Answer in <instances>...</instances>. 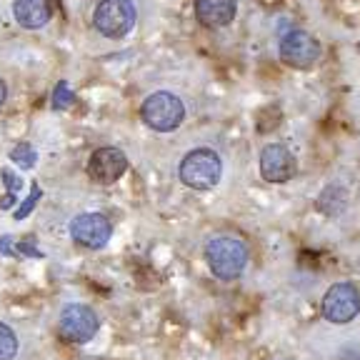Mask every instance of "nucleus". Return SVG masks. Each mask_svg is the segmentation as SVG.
<instances>
[{"label": "nucleus", "mask_w": 360, "mask_h": 360, "mask_svg": "<svg viewBox=\"0 0 360 360\" xmlns=\"http://www.w3.org/2000/svg\"><path fill=\"white\" fill-rule=\"evenodd\" d=\"M358 51H360V45H358Z\"/></svg>", "instance_id": "412c9836"}, {"label": "nucleus", "mask_w": 360, "mask_h": 360, "mask_svg": "<svg viewBox=\"0 0 360 360\" xmlns=\"http://www.w3.org/2000/svg\"><path fill=\"white\" fill-rule=\"evenodd\" d=\"M205 263L220 281H236L245 273L248 245L236 236H215L205 245Z\"/></svg>", "instance_id": "f257e3e1"}, {"label": "nucleus", "mask_w": 360, "mask_h": 360, "mask_svg": "<svg viewBox=\"0 0 360 360\" xmlns=\"http://www.w3.org/2000/svg\"><path fill=\"white\" fill-rule=\"evenodd\" d=\"M18 355V335L11 326L0 323V360H13Z\"/></svg>", "instance_id": "4468645a"}, {"label": "nucleus", "mask_w": 360, "mask_h": 360, "mask_svg": "<svg viewBox=\"0 0 360 360\" xmlns=\"http://www.w3.org/2000/svg\"><path fill=\"white\" fill-rule=\"evenodd\" d=\"M43 198V191H40V186H33L30 188V193H28V198L20 202L15 208V220H22V218H28L30 213L35 210V205H38V200Z\"/></svg>", "instance_id": "f3484780"}, {"label": "nucleus", "mask_w": 360, "mask_h": 360, "mask_svg": "<svg viewBox=\"0 0 360 360\" xmlns=\"http://www.w3.org/2000/svg\"><path fill=\"white\" fill-rule=\"evenodd\" d=\"M278 56L288 68L295 70H308L321 60L323 48L321 43L305 30H288L278 43Z\"/></svg>", "instance_id": "0eeeda50"}, {"label": "nucleus", "mask_w": 360, "mask_h": 360, "mask_svg": "<svg viewBox=\"0 0 360 360\" xmlns=\"http://www.w3.org/2000/svg\"><path fill=\"white\" fill-rule=\"evenodd\" d=\"M0 178H3V186H6V195L0 198V208L8 210L15 205L18 200V193H20V186H22V180L18 178L15 173H13L11 168H3L0 170Z\"/></svg>", "instance_id": "ddd939ff"}, {"label": "nucleus", "mask_w": 360, "mask_h": 360, "mask_svg": "<svg viewBox=\"0 0 360 360\" xmlns=\"http://www.w3.org/2000/svg\"><path fill=\"white\" fill-rule=\"evenodd\" d=\"M323 318L333 326H348L360 313V290L353 283L343 281L328 288L323 295Z\"/></svg>", "instance_id": "423d86ee"}, {"label": "nucleus", "mask_w": 360, "mask_h": 360, "mask_svg": "<svg viewBox=\"0 0 360 360\" xmlns=\"http://www.w3.org/2000/svg\"><path fill=\"white\" fill-rule=\"evenodd\" d=\"M93 25L105 38H125L135 25L133 0H101L93 13Z\"/></svg>", "instance_id": "39448f33"}, {"label": "nucleus", "mask_w": 360, "mask_h": 360, "mask_svg": "<svg viewBox=\"0 0 360 360\" xmlns=\"http://www.w3.org/2000/svg\"><path fill=\"white\" fill-rule=\"evenodd\" d=\"M8 98V88H6V80L0 78V108H3V103H6Z\"/></svg>", "instance_id": "aec40b11"}, {"label": "nucleus", "mask_w": 360, "mask_h": 360, "mask_svg": "<svg viewBox=\"0 0 360 360\" xmlns=\"http://www.w3.org/2000/svg\"><path fill=\"white\" fill-rule=\"evenodd\" d=\"M51 0H13V18L20 28L40 30L51 22Z\"/></svg>", "instance_id": "9b49d317"}, {"label": "nucleus", "mask_w": 360, "mask_h": 360, "mask_svg": "<svg viewBox=\"0 0 360 360\" xmlns=\"http://www.w3.org/2000/svg\"><path fill=\"white\" fill-rule=\"evenodd\" d=\"M11 160L15 165H20L22 170H30L35 165V160H38V153H35V148L30 143H18L11 150Z\"/></svg>", "instance_id": "2eb2a0df"}, {"label": "nucleus", "mask_w": 360, "mask_h": 360, "mask_svg": "<svg viewBox=\"0 0 360 360\" xmlns=\"http://www.w3.org/2000/svg\"><path fill=\"white\" fill-rule=\"evenodd\" d=\"M15 258H43V250H38L33 238L25 240H15Z\"/></svg>", "instance_id": "a211bd4d"}, {"label": "nucleus", "mask_w": 360, "mask_h": 360, "mask_svg": "<svg viewBox=\"0 0 360 360\" xmlns=\"http://www.w3.org/2000/svg\"><path fill=\"white\" fill-rule=\"evenodd\" d=\"M75 101V93L70 90V85H68V80H60V83L56 85V90H53V108L56 110H65V108H70Z\"/></svg>", "instance_id": "dca6fc26"}, {"label": "nucleus", "mask_w": 360, "mask_h": 360, "mask_svg": "<svg viewBox=\"0 0 360 360\" xmlns=\"http://www.w3.org/2000/svg\"><path fill=\"white\" fill-rule=\"evenodd\" d=\"M258 168H260V175L263 180L268 183H288V180L295 175L298 165H295V155L288 150V146L283 143H270L260 150V158H258Z\"/></svg>", "instance_id": "6e6552de"}, {"label": "nucleus", "mask_w": 360, "mask_h": 360, "mask_svg": "<svg viewBox=\"0 0 360 360\" xmlns=\"http://www.w3.org/2000/svg\"><path fill=\"white\" fill-rule=\"evenodd\" d=\"M141 118L155 133H173L186 120V105L175 93L168 90H158L148 96L141 105Z\"/></svg>", "instance_id": "7ed1b4c3"}, {"label": "nucleus", "mask_w": 360, "mask_h": 360, "mask_svg": "<svg viewBox=\"0 0 360 360\" xmlns=\"http://www.w3.org/2000/svg\"><path fill=\"white\" fill-rule=\"evenodd\" d=\"M70 236L78 245L101 250L112 236V223L103 213H83L70 223Z\"/></svg>", "instance_id": "1a4fd4ad"}, {"label": "nucleus", "mask_w": 360, "mask_h": 360, "mask_svg": "<svg viewBox=\"0 0 360 360\" xmlns=\"http://www.w3.org/2000/svg\"><path fill=\"white\" fill-rule=\"evenodd\" d=\"M101 330V318L90 305L83 303H70L60 310V318H58V335L65 340V343L83 345L88 340L96 338V333Z\"/></svg>", "instance_id": "20e7f679"}, {"label": "nucleus", "mask_w": 360, "mask_h": 360, "mask_svg": "<svg viewBox=\"0 0 360 360\" xmlns=\"http://www.w3.org/2000/svg\"><path fill=\"white\" fill-rule=\"evenodd\" d=\"M0 255L15 258V238H13V236H3V238H0Z\"/></svg>", "instance_id": "6ab92c4d"}, {"label": "nucleus", "mask_w": 360, "mask_h": 360, "mask_svg": "<svg viewBox=\"0 0 360 360\" xmlns=\"http://www.w3.org/2000/svg\"><path fill=\"white\" fill-rule=\"evenodd\" d=\"M125 170H128V155L120 148H98L88 160V175L103 186H112L115 180L123 178Z\"/></svg>", "instance_id": "9d476101"}, {"label": "nucleus", "mask_w": 360, "mask_h": 360, "mask_svg": "<svg viewBox=\"0 0 360 360\" xmlns=\"http://www.w3.org/2000/svg\"><path fill=\"white\" fill-rule=\"evenodd\" d=\"M238 0H195V18L205 28H225L236 20Z\"/></svg>", "instance_id": "f8f14e48"}, {"label": "nucleus", "mask_w": 360, "mask_h": 360, "mask_svg": "<svg viewBox=\"0 0 360 360\" xmlns=\"http://www.w3.org/2000/svg\"><path fill=\"white\" fill-rule=\"evenodd\" d=\"M223 175V160L210 148H195L180 160L178 178L191 191H210Z\"/></svg>", "instance_id": "f03ea898"}]
</instances>
